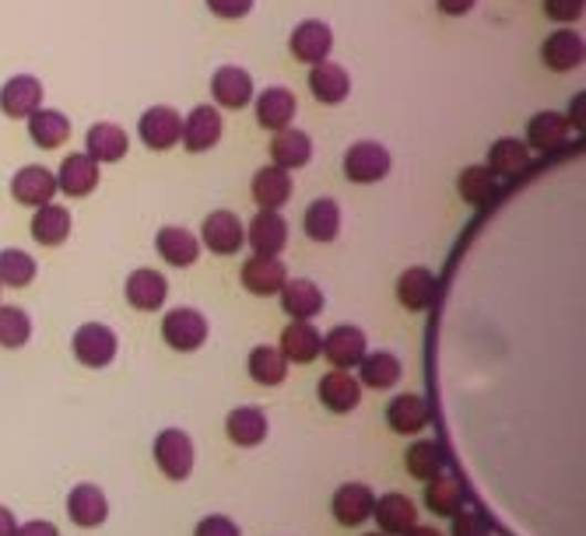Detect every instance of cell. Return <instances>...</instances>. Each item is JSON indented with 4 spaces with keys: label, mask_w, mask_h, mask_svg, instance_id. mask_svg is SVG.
Returning a JSON list of instances; mask_svg holds the SVG:
<instances>
[{
    "label": "cell",
    "mask_w": 586,
    "mask_h": 536,
    "mask_svg": "<svg viewBox=\"0 0 586 536\" xmlns=\"http://www.w3.org/2000/svg\"><path fill=\"white\" fill-rule=\"evenodd\" d=\"M155 463L169 481H187L193 473V442L187 431L166 428L155 439Z\"/></svg>",
    "instance_id": "obj_1"
},
{
    "label": "cell",
    "mask_w": 586,
    "mask_h": 536,
    "mask_svg": "<svg viewBox=\"0 0 586 536\" xmlns=\"http://www.w3.org/2000/svg\"><path fill=\"white\" fill-rule=\"evenodd\" d=\"M116 334L106 323H85L77 326V334L71 340L74 358L85 365V368H106L116 358Z\"/></svg>",
    "instance_id": "obj_2"
},
{
    "label": "cell",
    "mask_w": 586,
    "mask_h": 536,
    "mask_svg": "<svg viewBox=\"0 0 586 536\" xmlns=\"http://www.w3.org/2000/svg\"><path fill=\"white\" fill-rule=\"evenodd\" d=\"M208 319L197 313V308H172V313H166V319H161V340H166L172 350H197L205 347L208 340Z\"/></svg>",
    "instance_id": "obj_3"
},
{
    "label": "cell",
    "mask_w": 586,
    "mask_h": 536,
    "mask_svg": "<svg viewBox=\"0 0 586 536\" xmlns=\"http://www.w3.org/2000/svg\"><path fill=\"white\" fill-rule=\"evenodd\" d=\"M390 172V151L376 140H358L345 151V176L358 187H369V182H379Z\"/></svg>",
    "instance_id": "obj_4"
},
{
    "label": "cell",
    "mask_w": 586,
    "mask_h": 536,
    "mask_svg": "<svg viewBox=\"0 0 586 536\" xmlns=\"http://www.w3.org/2000/svg\"><path fill=\"white\" fill-rule=\"evenodd\" d=\"M320 350L334 368H341V372H352V368L369 355L366 334H362L358 326H348V323L334 326L331 334L320 340Z\"/></svg>",
    "instance_id": "obj_5"
},
{
    "label": "cell",
    "mask_w": 586,
    "mask_h": 536,
    "mask_svg": "<svg viewBox=\"0 0 586 536\" xmlns=\"http://www.w3.org/2000/svg\"><path fill=\"white\" fill-rule=\"evenodd\" d=\"M137 134L151 151H169L179 144V137H184V119H179V113L169 106H151L145 116H140Z\"/></svg>",
    "instance_id": "obj_6"
},
{
    "label": "cell",
    "mask_w": 586,
    "mask_h": 536,
    "mask_svg": "<svg viewBox=\"0 0 586 536\" xmlns=\"http://www.w3.org/2000/svg\"><path fill=\"white\" fill-rule=\"evenodd\" d=\"M200 239H205V245H208L211 253L232 256L236 250H242V245H247V229H242L239 214H232V211H214V214L205 218Z\"/></svg>",
    "instance_id": "obj_7"
},
{
    "label": "cell",
    "mask_w": 586,
    "mask_h": 536,
    "mask_svg": "<svg viewBox=\"0 0 586 536\" xmlns=\"http://www.w3.org/2000/svg\"><path fill=\"white\" fill-rule=\"evenodd\" d=\"M35 109H43V85L32 74H18L11 77L4 88H0V113L11 119H29Z\"/></svg>",
    "instance_id": "obj_8"
},
{
    "label": "cell",
    "mask_w": 586,
    "mask_h": 536,
    "mask_svg": "<svg viewBox=\"0 0 586 536\" xmlns=\"http://www.w3.org/2000/svg\"><path fill=\"white\" fill-rule=\"evenodd\" d=\"M11 197L25 208H43V203H53L56 197V176L43 165H25L18 169L11 179Z\"/></svg>",
    "instance_id": "obj_9"
},
{
    "label": "cell",
    "mask_w": 586,
    "mask_h": 536,
    "mask_svg": "<svg viewBox=\"0 0 586 536\" xmlns=\"http://www.w3.org/2000/svg\"><path fill=\"white\" fill-rule=\"evenodd\" d=\"M242 287H247L250 295H278L281 284L289 281V266L281 263L278 256H250L247 263H242Z\"/></svg>",
    "instance_id": "obj_10"
},
{
    "label": "cell",
    "mask_w": 586,
    "mask_h": 536,
    "mask_svg": "<svg viewBox=\"0 0 586 536\" xmlns=\"http://www.w3.org/2000/svg\"><path fill=\"white\" fill-rule=\"evenodd\" d=\"M289 50L295 60H302V64H310V67L323 64L334 50V32L323 22H302V25H295L292 39H289Z\"/></svg>",
    "instance_id": "obj_11"
},
{
    "label": "cell",
    "mask_w": 586,
    "mask_h": 536,
    "mask_svg": "<svg viewBox=\"0 0 586 536\" xmlns=\"http://www.w3.org/2000/svg\"><path fill=\"white\" fill-rule=\"evenodd\" d=\"M316 397H320L323 407L334 410V414H352V410L358 407V400H362V382L352 372L334 368V372H327L320 379Z\"/></svg>",
    "instance_id": "obj_12"
},
{
    "label": "cell",
    "mask_w": 586,
    "mask_h": 536,
    "mask_svg": "<svg viewBox=\"0 0 586 536\" xmlns=\"http://www.w3.org/2000/svg\"><path fill=\"white\" fill-rule=\"evenodd\" d=\"M376 494L366 484H341L331 498V512L341 526H362L373 515Z\"/></svg>",
    "instance_id": "obj_13"
},
{
    "label": "cell",
    "mask_w": 586,
    "mask_h": 536,
    "mask_svg": "<svg viewBox=\"0 0 586 536\" xmlns=\"http://www.w3.org/2000/svg\"><path fill=\"white\" fill-rule=\"evenodd\" d=\"M211 95L218 106H226V109H242V106H250L253 102V77L242 71V67H218L214 77H211Z\"/></svg>",
    "instance_id": "obj_14"
},
{
    "label": "cell",
    "mask_w": 586,
    "mask_h": 536,
    "mask_svg": "<svg viewBox=\"0 0 586 536\" xmlns=\"http://www.w3.org/2000/svg\"><path fill=\"white\" fill-rule=\"evenodd\" d=\"M247 242L253 245L257 256H278L289 245V224L278 211H260L250 229H247Z\"/></svg>",
    "instance_id": "obj_15"
},
{
    "label": "cell",
    "mask_w": 586,
    "mask_h": 536,
    "mask_svg": "<svg viewBox=\"0 0 586 536\" xmlns=\"http://www.w3.org/2000/svg\"><path fill=\"white\" fill-rule=\"evenodd\" d=\"M67 515H71L77 526H85V529L103 526L106 515H109V502H106L103 487H95V484H74L71 494H67Z\"/></svg>",
    "instance_id": "obj_16"
},
{
    "label": "cell",
    "mask_w": 586,
    "mask_h": 536,
    "mask_svg": "<svg viewBox=\"0 0 586 536\" xmlns=\"http://www.w3.org/2000/svg\"><path fill=\"white\" fill-rule=\"evenodd\" d=\"M373 515L383 529V536H404L411 526H418V508L408 494H383V498L373 505Z\"/></svg>",
    "instance_id": "obj_17"
},
{
    "label": "cell",
    "mask_w": 586,
    "mask_h": 536,
    "mask_svg": "<svg viewBox=\"0 0 586 536\" xmlns=\"http://www.w3.org/2000/svg\"><path fill=\"white\" fill-rule=\"evenodd\" d=\"M429 421H432V410L418 393H400L387 407V424L397 435H418V431H426Z\"/></svg>",
    "instance_id": "obj_18"
},
{
    "label": "cell",
    "mask_w": 586,
    "mask_h": 536,
    "mask_svg": "<svg viewBox=\"0 0 586 536\" xmlns=\"http://www.w3.org/2000/svg\"><path fill=\"white\" fill-rule=\"evenodd\" d=\"M299 113V98L289 88H264L257 98V123L264 130H285Z\"/></svg>",
    "instance_id": "obj_19"
},
{
    "label": "cell",
    "mask_w": 586,
    "mask_h": 536,
    "mask_svg": "<svg viewBox=\"0 0 586 536\" xmlns=\"http://www.w3.org/2000/svg\"><path fill=\"white\" fill-rule=\"evenodd\" d=\"M95 187H98V165L85 151L67 155L56 172V190H64L67 197H88Z\"/></svg>",
    "instance_id": "obj_20"
},
{
    "label": "cell",
    "mask_w": 586,
    "mask_h": 536,
    "mask_svg": "<svg viewBox=\"0 0 586 536\" xmlns=\"http://www.w3.org/2000/svg\"><path fill=\"white\" fill-rule=\"evenodd\" d=\"M226 435L232 439V445L253 449L268 439V414L260 407H236L226 418Z\"/></svg>",
    "instance_id": "obj_21"
},
{
    "label": "cell",
    "mask_w": 586,
    "mask_h": 536,
    "mask_svg": "<svg viewBox=\"0 0 586 536\" xmlns=\"http://www.w3.org/2000/svg\"><path fill=\"white\" fill-rule=\"evenodd\" d=\"M184 148L187 151H208L221 140V116L214 106H197L187 119H184Z\"/></svg>",
    "instance_id": "obj_22"
},
{
    "label": "cell",
    "mask_w": 586,
    "mask_h": 536,
    "mask_svg": "<svg viewBox=\"0 0 586 536\" xmlns=\"http://www.w3.org/2000/svg\"><path fill=\"white\" fill-rule=\"evenodd\" d=\"M310 92L323 102V106H341L352 92V77L345 67L323 60V64H313V71H310Z\"/></svg>",
    "instance_id": "obj_23"
},
{
    "label": "cell",
    "mask_w": 586,
    "mask_h": 536,
    "mask_svg": "<svg viewBox=\"0 0 586 536\" xmlns=\"http://www.w3.org/2000/svg\"><path fill=\"white\" fill-rule=\"evenodd\" d=\"M166 295H169V284L158 271H148V266H140L127 277V302L140 313H155V308L166 305Z\"/></svg>",
    "instance_id": "obj_24"
},
{
    "label": "cell",
    "mask_w": 586,
    "mask_h": 536,
    "mask_svg": "<svg viewBox=\"0 0 586 536\" xmlns=\"http://www.w3.org/2000/svg\"><path fill=\"white\" fill-rule=\"evenodd\" d=\"M253 200L260 203V211H278L292 200V176L289 169L268 165L253 176Z\"/></svg>",
    "instance_id": "obj_25"
},
{
    "label": "cell",
    "mask_w": 586,
    "mask_h": 536,
    "mask_svg": "<svg viewBox=\"0 0 586 536\" xmlns=\"http://www.w3.org/2000/svg\"><path fill=\"white\" fill-rule=\"evenodd\" d=\"M320 329L306 319H292V326H285V334H281V355L285 361L295 365H310L313 358H320Z\"/></svg>",
    "instance_id": "obj_26"
},
{
    "label": "cell",
    "mask_w": 586,
    "mask_h": 536,
    "mask_svg": "<svg viewBox=\"0 0 586 536\" xmlns=\"http://www.w3.org/2000/svg\"><path fill=\"white\" fill-rule=\"evenodd\" d=\"M436 298V277L429 266H411V271H404L397 277V302L404 308H411V313H421V308H429Z\"/></svg>",
    "instance_id": "obj_27"
},
{
    "label": "cell",
    "mask_w": 586,
    "mask_h": 536,
    "mask_svg": "<svg viewBox=\"0 0 586 536\" xmlns=\"http://www.w3.org/2000/svg\"><path fill=\"white\" fill-rule=\"evenodd\" d=\"M85 144H88L85 155H88L95 165L127 158V148H130L127 130L116 127V123H95V127L88 130V137H85Z\"/></svg>",
    "instance_id": "obj_28"
},
{
    "label": "cell",
    "mask_w": 586,
    "mask_h": 536,
    "mask_svg": "<svg viewBox=\"0 0 586 536\" xmlns=\"http://www.w3.org/2000/svg\"><path fill=\"white\" fill-rule=\"evenodd\" d=\"M541 60H544V67H552L558 74L565 71H573L583 64V39L569 29H562L555 35L544 39V46H541Z\"/></svg>",
    "instance_id": "obj_29"
},
{
    "label": "cell",
    "mask_w": 586,
    "mask_h": 536,
    "mask_svg": "<svg viewBox=\"0 0 586 536\" xmlns=\"http://www.w3.org/2000/svg\"><path fill=\"white\" fill-rule=\"evenodd\" d=\"M155 250H158V256L166 260L169 266H190L200 256V242H197L193 232L169 224V229H161L155 235Z\"/></svg>",
    "instance_id": "obj_30"
},
{
    "label": "cell",
    "mask_w": 586,
    "mask_h": 536,
    "mask_svg": "<svg viewBox=\"0 0 586 536\" xmlns=\"http://www.w3.org/2000/svg\"><path fill=\"white\" fill-rule=\"evenodd\" d=\"M565 140H569V119H565L562 113H555V109H544L527 123V144L537 151H544V155L562 148Z\"/></svg>",
    "instance_id": "obj_31"
},
{
    "label": "cell",
    "mask_w": 586,
    "mask_h": 536,
    "mask_svg": "<svg viewBox=\"0 0 586 536\" xmlns=\"http://www.w3.org/2000/svg\"><path fill=\"white\" fill-rule=\"evenodd\" d=\"M281 308L292 316V319H313L316 313H323V292L313 281H285L281 284Z\"/></svg>",
    "instance_id": "obj_32"
},
{
    "label": "cell",
    "mask_w": 586,
    "mask_h": 536,
    "mask_svg": "<svg viewBox=\"0 0 586 536\" xmlns=\"http://www.w3.org/2000/svg\"><path fill=\"white\" fill-rule=\"evenodd\" d=\"M271 158L278 169H302V165H310L313 158V140L310 134L302 130H278L274 140H271Z\"/></svg>",
    "instance_id": "obj_33"
},
{
    "label": "cell",
    "mask_w": 586,
    "mask_h": 536,
    "mask_svg": "<svg viewBox=\"0 0 586 536\" xmlns=\"http://www.w3.org/2000/svg\"><path fill=\"white\" fill-rule=\"evenodd\" d=\"M71 235V211L60 208V203H43L32 214V239L39 245H60Z\"/></svg>",
    "instance_id": "obj_34"
},
{
    "label": "cell",
    "mask_w": 586,
    "mask_h": 536,
    "mask_svg": "<svg viewBox=\"0 0 586 536\" xmlns=\"http://www.w3.org/2000/svg\"><path fill=\"white\" fill-rule=\"evenodd\" d=\"M302 229L313 242H334L337 232H341V208L337 200L331 197H320L306 208V218H302Z\"/></svg>",
    "instance_id": "obj_35"
},
{
    "label": "cell",
    "mask_w": 586,
    "mask_h": 536,
    "mask_svg": "<svg viewBox=\"0 0 586 536\" xmlns=\"http://www.w3.org/2000/svg\"><path fill=\"white\" fill-rule=\"evenodd\" d=\"M527 161H531V151H527V144L516 140V137H499L492 148H489V169L495 179L499 176H516L527 169Z\"/></svg>",
    "instance_id": "obj_36"
},
{
    "label": "cell",
    "mask_w": 586,
    "mask_h": 536,
    "mask_svg": "<svg viewBox=\"0 0 586 536\" xmlns=\"http://www.w3.org/2000/svg\"><path fill=\"white\" fill-rule=\"evenodd\" d=\"M29 137L39 144V148L53 151L71 137V119L64 113H56V109H35L29 116Z\"/></svg>",
    "instance_id": "obj_37"
},
{
    "label": "cell",
    "mask_w": 586,
    "mask_h": 536,
    "mask_svg": "<svg viewBox=\"0 0 586 536\" xmlns=\"http://www.w3.org/2000/svg\"><path fill=\"white\" fill-rule=\"evenodd\" d=\"M463 502H468V494H463L460 481L450 477V473H439V477L426 481V505L436 515H447V519H453V515L463 508Z\"/></svg>",
    "instance_id": "obj_38"
},
{
    "label": "cell",
    "mask_w": 586,
    "mask_h": 536,
    "mask_svg": "<svg viewBox=\"0 0 586 536\" xmlns=\"http://www.w3.org/2000/svg\"><path fill=\"white\" fill-rule=\"evenodd\" d=\"M400 379V361L390 350H376V355H366L358 361V382L369 389H390Z\"/></svg>",
    "instance_id": "obj_39"
},
{
    "label": "cell",
    "mask_w": 586,
    "mask_h": 536,
    "mask_svg": "<svg viewBox=\"0 0 586 536\" xmlns=\"http://www.w3.org/2000/svg\"><path fill=\"white\" fill-rule=\"evenodd\" d=\"M250 379L260 382V386H281L289 376V361L285 355H281L278 347H268V344H260L250 350Z\"/></svg>",
    "instance_id": "obj_40"
},
{
    "label": "cell",
    "mask_w": 586,
    "mask_h": 536,
    "mask_svg": "<svg viewBox=\"0 0 586 536\" xmlns=\"http://www.w3.org/2000/svg\"><path fill=\"white\" fill-rule=\"evenodd\" d=\"M457 190H460V197L471 203V208H484L492 197H495V190H499V182H495V176L484 169V165H468V169L460 172V179H457Z\"/></svg>",
    "instance_id": "obj_41"
},
{
    "label": "cell",
    "mask_w": 586,
    "mask_h": 536,
    "mask_svg": "<svg viewBox=\"0 0 586 536\" xmlns=\"http://www.w3.org/2000/svg\"><path fill=\"white\" fill-rule=\"evenodd\" d=\"M408 473L415 481H432V477H439L442 470H447V456H442V449L436 445V442H429V439H421V442H411V449H408Z\"/></svg>",
    "instance_id": "obj_42"
},
{
    "label": "cell",
    "mask_w": 586,
    "mask_h": 536,
    "mask_svg": "<svg viewBox=\"0 0 586 536\" xmlns=\"http://www.w3.org/2000/svg\"><path fill=\"white\" fill-rule=\"evenodd\" d=\"M32 337V319L25 308L18 305H0V347H25Z\"/></svg>",
    "instance_id": "obj_43"
},
{
    "label": "cell",
    "mask_w": 586,
    "mask_h": 536,
    "mask_svg": "<svg viewBox=\"0 0 586 536\" xmlns=\"http://www.w3.org/2000/svg\"><path fill=\"white\" fill-rule=\"evenodd\" d=\"M35 277V260L25 250H4L0 253V284L25 287Z\"/></svg>",
    "instance_id": "obj_44"
},
{
    "label": "cell",
    "mask_w": 586,
    "mask_h": 536,
    "mask_svg": "<svg viewBox=\"0 0 586 536\" xmlns=\"http://www.w3.org/2000/svg\"><path fill=\"white\" fill-rule=\"evenodd\" d=\"M453 536H492V526H489V519H484L481 512L460 508L453 515Z\"/></svg>",
    "instance_id": "obj_45"
},
{
    "label": "cell",
    "mask_w": 586,
    "mask_h": 536,
    "mask_svg": "<svg viewBox=\"0 0 586 536\" xmlns=\"http://www.w3.org/2000/svg\"><path fill=\"white\" fill-rule=\"evenodd\" d=\"M193 536H242V533L229 515H205V519L197 523Z\"/></svg>",
    "instance_id": "obj_46"
},
{
    "label": "cell",
    "mask_w": 586,
    "mask_h": 536,
    "mask_svg": "<svg viewBox=\"0 0 586 536\" xmlns=\"http://www.w3.org/2000/svg\"><path fill=\"white\" fill-rule=\"evenodd\" d=\"M208 11L226 18V22H239L253 11V0H208Z\"/></svg>",
    "instance_id": "obj_47"
},
{
    "label": "cell",
    "mask_w": 586,
    "mask_h": 536,
    "mask_svg": "<svg viewBox=\"0 0 586 536\" xmlns=\"http://www.w3.org/2000/svg\"><path fill=\"white\" fill-rule=\"evenodd\" d=\"M544 14L552 22H576L583 14V0H544Z\"/></svg>",
    "instance_id": "obj_48"
},
{
    "label": "cell",
    "mask_w": 586,
    "mask_h": 536,
    "mask_svg": "<svg viewBox=\"0 0 586 536\" xmlns=\"http://www.w3.org/2000/svg\"><path fill=\"white\" fill-rule=\"evenodd\" d=\"M14 536H60V533H56V526L50 519H32L25 526H18Z\"/></svg>",
    "instance_id": "obj_49"
},
{
    "label": "cell",
    "mask_w": 586,
    "mask_h": 536,
    "mask_svg": "<svg viewBox=\"0 0 586 536\" xmlns=\"http://www.w3.org/2000/svg\"><path fill=\"white\" fill-rule=\"evenodd\" d=\"M436 4H439V11H442V14L460 18V14L474 11V4H478V0H436Z\"/></svg>",
    "instance_id": "obj_50"
},
{
    "label": "cell",
    "mask_w": 586,
    "mask_h": 536,
    "mask_svg": "<svg viewBox=\"0 0 586 536\" xmlns=\"http://www.w3.org/2000/svg\"><path fill=\"white\" fill-rule=\"evenodd\" d=\"M18 529V519H14V512L0 505V536H14Z\"/></svg>",
    "instance_id": "obj_51"
},
{
    "label": "cell",
    "mask_w": 586,
    "mask_h": 536,
    "mask_svg": "<svg viewBox=\"0 0 586 536\" xmlns=\"http://www.w3.org/2000/svg\"><path fill=\"white\" fill-rule=\"evenodd\" d=\"M404 536H442V533H439L436 526H411Z\"/></svg>",
    "instance_id": "obj_52"
},
{
    "label": "cell",
    "mask_w": 586,
    "mask_h": 536,
    "mask_svg": "<svg viewBox=\"0 0 586 536\" xmlns=\"http://www.w3.org/2000/svg\"><path fill=\"white\" fill-rule=\"evenodd\" d=\"M369 536H383V533H369Z\"/></svg>",
    "instance_id": "obj_53"
}]
</instances>
